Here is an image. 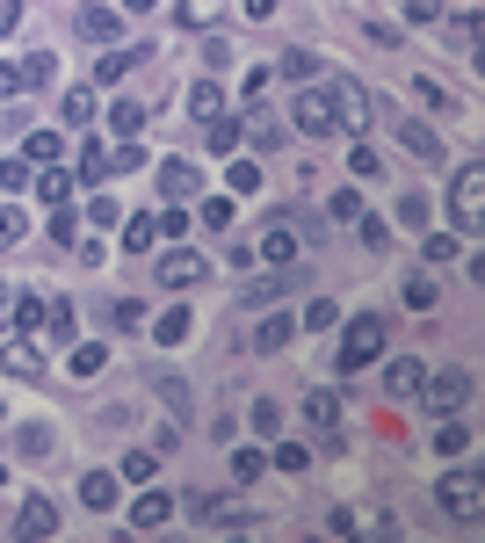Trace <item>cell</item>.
Returning a JSON list of instances; mask_svg holds the SVG:
<instances>
[{
    "instance_id": "1",
    "label": "cell",
    "mask_w": 485,
    "mask_h": 543,
    "mask_svg": "<svg viewBox=\"0 0 485 543\" xmlns=\"http://www.w3.org/2000/svg\"><path fill=\"white\" fill-rule=\"evenodd\" d=\"M449 218H457V232H478L485 225V167L464 160L457 181H449Z\"/></svg>"
},
{
    "instance_id": "2",
    "label": "cell",
    "mask_w": 485,
    "mask_h": 543,
    "mask_svg": "<svg viewBox=\"0 0 485 543\" xmlns=\"http://www.w3.org/2000/svg\"><path fill=\"white\" fill-rule=\"evenodd\" d=\"M435 500H442L449 522H478V515H485V478H478V471H449L442 486H435Z\"/></svg>"
},
{
    "instance_id": "3",
    "label": "cell",
    "mask_w": 485,
    "mask_h": 543,
    "mask_svg": "<svg viewBox=\"0 0 485 543\" xmlns=\"http://www.w3.org/2000/svg\"><path fill=\"white\" fill-rule=\"evenodd\" d=\"M377 355H384V319L377 312H355L348 334H341V370H362V362H377Z\"/></svg>"
},
{
    "instance_id": "4",
    "label": "cell",
    "mask_w": 485,
    "mask_h": 543,
    "mask_svg": "<svg viewBox=\"0 0 485 543\" xmlns=\"http://www.w3.org/2000/svg\"><path fill=\"white\" fill-rule=\"evenodd\" d=\"M326 102H333V116H341L348 131H370V87H362V80L341 73V80L326 87Z\"/></svg>"
},
{
    "instance_id": "5",
    "label": "cell",
    "mask_w": 485,
    "mask_h": 543,
    "mask_svg": "<svg viewBox=\"0 0 485 543\" xmlns=\"http://www.w3.org/2000/svg\"><path fill=\"white\" fill-rule=\"evenodd\" d=\"M420 399H428V413H442V420H449V413H457V406L471 399V377H464V370H442V377H420Z\"/></svg>"
},
{
    "instance_id": "6",
    "label": "cell",
    "mask_w": 485,
    "mask_h": 543,
    "mask_svg": "<svg viewBox=\"0 0 485 543\" xmlns=\"http://www.w3.org/2000/svg\"><path fill=\"white\" fill-rule=\"evenodd\" d=\"M203 276H210L203 254H189V247H167V254H160V290H196Z\"/></svg>"
},
{
    "instance_id": "7",
    "label": "cell",
    "mask_w": 485,
    "mask_h": 543,
    "mask_svg": "<svg viewBox=\"0 0 485 543\" xmlns=\"http://www.w3.org/2000/svg\"><path fill=\"white\" fill-rule=\"evenodd\" d=\"M290 124L305 131V138H333V131H341V116H333L326 95H297V102H290Z\"/></svg>"
},
{
    "instance_id": "8",
    "label": "cell",
    "mask_w": 485,
    "mask_h": 543,
    "mask_svg": "<svg viewBox=\"0 0 485 543\" xmlns=\"http://www.w3.org/2000/svg\"><path fill=\"white\" fill-rule=\"evenodd\" d=\"M15 536H29V543H37V536H58V507H51L44 493H29L22 515H15Z\"/></svg>"
},
{
    "instance_id": "9",
    "label": "cell",
    "mask_w": 485,
    "mask_h": 543,
    "mask_svg": "<svg viewBox=\"0 0 485 543\" xmlns=\"http://www.w3.org/2000/svg\"><path fill=\"white\" fill-rule=\"evenodd\" d=\"M391 131H399V145H406L413 160H442V138L420 124V116H391Z\"/></svg>"
},
{
    "instance_id": "10",
    "label": "cell",
    "mask_w": 485,
    "mask_h": 543,
    "mask_svg": "<svg viewBox=\"0 0 485 543\" xmlns=\"http://www.w3.org/2000/svg\"><path fill=\"white\" fill-rule=\"evenodd\" d=\"M73 29H80L87 44H116V37H124V15H116V8H80Z\"/></svg>"
},
{
    "instance_id": "11",
    "label": "cell",
    "mask_w": 485,
    "mask_h": 543,
    "mask_svg": "<svg viewBox=\"0 0 485 543\" xmlns=\"http://www.w3.org/2000/svg\"><path fill=\"white\" fill-rule=\"evenodd\" d=\"M420 377H428V370H420L413 355H391L384 362V391H391V399H420Z\"/></svg>"
},
{
    "instance_id": "12",
    "label": "cell",
    "mask_w": 485,
    "mask_h": 543,
    "mask_svg": "<svg viewBox=\"0 0 485 543\" xmlns=\"http://www.w3.org/2000/svg\"><path fill=\"white\" fill-rule=\"evenodd\" d=\"M138 58H153V51H145V44H109V51L95 58V80H102V87H109V80H124Z\"/></svg>"
},
{
    "instance_id": "13",
    "label": "cell",
    "mask_w": 485,
    "mask_h": 543,
    "mask_svg": "<svg viewBox=\"0 0 485 543\" xmlns=\"http://www.w3.org/2000/svg\"><path fill=\"white\" fill-rule=\"evenodd\" d=\"M290 341H297V319H290V312H268V319L254 326V348H261V355H283Z\"/></svg>"
},
{
    "instance_id": "14",
    "label": "cell",
    "mask_w": 485,
    "mask_h": 543,
    "mask_svg": "<svg viewBox=\"0 0 485 543\" xmlns=\"http://www.w3.org/2000/svg\"><path fill=\"white\" fill-rule=\"evenodd\" d=\"M189 116H196V124H218V116H225V87L218 80H196L189 87Z\"/></svg>"
},
{
    "instance_id": "15",
    "label": "cell",
    "mask_w": 485,
    "mask_h": 543,
    "mask_svg": "<svg viewBox=\"0 0 485 543\" xmlns=\"http://www.w3.org/2000/svg\"><path fill=\"white\" fill-rule=\"evenodd\" d=\"M80 500H87V507H95V515H109V507H116V500H124V486H116V478H109V471H87V478H80Z\"/></svg>"
},
{
    "instance_id": "16",
    "label": "cell",
    "mask_w": 485,
    "mask_h": 543,
    "mask_svg": "<svg viewBox=\"0 0 485 543\" xmlns=\"http://www.w3.org/2000/svg\"><path fill=\"white\" fill-rule=\"evenodd\" d=\"M0 362H8L15 377H29V384L44 377V355H37V341H29V334H22V341H8V348H0Z\"/></svg>"
},
{
    "instance_id": "17",
    "label": "cell",
    "mask_w": 485,
    "mask_h": 543,
    "mask_svg": "<svg viewBox=\"0 0 485 543\" xmlns=\"http://www.w3.org/2000/svg\"><path fill=\"white\" fill-rule=\"evenodd\" d=\"M305 420H312L319 435H341V399H333V391H312V399H305Z\"/></svg>"
},
{
    "instance_id": "18",
    "label": "cell",
    "mask_w": 485,
    "mask_h": 543,
    "mask_svg": "<svg viewBox=\"0 0 485 543\" xmlns=\"http://www.w3.org/2000/svg\"><path fill=\"white\" fill-rule=\"evenodd\" d=\"M109 131H116V138H138V131H145V102L116 95V102H109Z\"/></svg>"
},
{
    "instance_id": "19",
    "label": "cell",
    "mask_w": 485,
    "mask_h": 543,
    "mask_svg": "<svg viewBox=\"0 0 485 543\" xmlns=\"http://www.w3.org/2000/svg\"><path fill=\"white\" fill-rule=\"evenodd\" d=\"M160 189H167V196H196L203 174H196L189 160H160Z\"/></svg>"
},
{
    "instance_id": "20",
    "label": "cell",
    "mask_w": 485,
    "mask_h": 543,
    "mask_svg": "<svg viewBox=\"0 0 485 543\" xmlns=\"http://www.w3.org/2000/svg\"><path fill=\"white\" fill-rule=\"evenodd\" d=\"M174 515V500L167 493H138V507H131V529H160Z\"/></svg>"
},
{
    "instance_id": "21",
    "label": "cell",
    "mask_w": 485,
    "mask_h": 543,
    "mask_svg": "<svg viewBox=\"0 0 485 543\" xmlns=\"http://www.w3.org/2000/svg\"><path fill=\"white\" fill-rule=\"evenodd\" d=\"M44 312H51L44 297H8V319L22 326V334H44Z\"/></svg>"
},
{
    "instance_id": "22",
    "label": "cell",
    "mask_w": 485,
    "mask_h": 543,
    "mask_svg": "<svg viewBox=\"0 0 485 543\" xmlns=\"http://www.w3.org/2000/svg\"><path fill=\"white\" fill-rule=\"evenodd\" d=\"M58 153H66V138H58V131L44 124V131H29V153H22V160H29V167H51Z\"/></svg>"
},
{
    "instance_id": "23",
    "label": "cell",
    "mask_w": 485,
    "mask_h": 543,
    "mask_svg": "<svg viewBox=\"0 0 485 543\" xmlns=\"http://www.w3.org/2000/svg\"><path fill=\"white\" fill-rule=\"evenodd\" d=\"M44 334H51L58 348H73V305H66V297H51V312H44Z\"/></svg>"
},
{
    "instance_id": "24",
    "label": "cell",
    "mask_w": 485,
    "mask_h": 543,
    "mask_svg": "<svg viewBox=\"0 0 485 543\" xmlns=\"http://www.w3.org/2000/svg\"><path fill=\"white\" fill-rule=\"evenodd\" d=\"M268 73H276V80H312V73H319V58H312V51H283Z\"/></svg>"
},
{
    "instance_id": "25",
    "label": "cell",
    "mask_w": 485,
    "mask_h": 543,
    "mask_svg": "<svg viewBox=\"0 0 485 543\" xmlns=\"http://www.w3.org/2000/svg\"><path fill=\"white\" fill-rule=\"evenodd\" d=\"M247 428H254V435H268V442H276V435H283V406H276V399H254V413H247Z\"/></svg>"
},
{
    "instance_id": "26",
    "label": "cell",
    "mask_w": 485,
    "mask_h": 543,
    "mask_svg": "<svg viewBox=\"0 0 485 543\" xmlns=\"http://www.w3.org/2000/svg\"><path fill=\"white\" fill-rule=\"evenodd\" d=\"M73 181H109V145L87 138V145H80V174H73Z\"/></svg>"
},
{
    "instance_id": "27",
    "label": "cell",
    "mask_w": 485,
    "mask_h": 543,
    "mask_svg": "<svg viewBox=\"0 0 485 543\" xmlns=\"http://www.w3.org/2000/svg\"><path fill=\"white\" fill-rule=\"evenodd\" d=\"M124 247H131V254H153V247H160V218H131V225H124Z\"/></svg>"
},
{
    "instance_id": "28",
    "label": "cell",
    "mask_w": 485,
    "mask_h": 543,
    "mask_svg": "<svg viewBox=\"0 0 485 543\" xmlns=\"http://www.w3.org/2000/svg\"><path fill=\"white\" fill-rule=\"evenodd\" d=\"M261 254H268V261H290V254H297V232H290V218H276V225H268Z\"/></svg>"
},
{
    "instance_id": "29",
    "label": "cell",
    "mask_w": 485,
    "mask_h": 543,
    "mask_svg": "<svg viewBox=\"0 0 485 543\" xmlns=\"http://www.w3.org/2000/svg\"><path fill=\"white\" fill-rule=\"evenodd\" d=\"M261 471H268V457H261V449H232V486H254Z\"/></svg>"
},
{
    "instance_id": "30",
    "label": "cell",
    "mask_w": 485,
    "mask_h": 543,
    "mask_svg": "<svg viewBox=\"0 0 485 543\" xmlns=\"http://www.w3.org/2000/svg\"><path fill=\"white\" fill-rule=\"evenodd\" d=\"M37 189H44V203H66L73 196V174H58V160H51V167H37Z\"/></svg>"
},
{
    "instance_id": "31",
    "label": "cell",
    "mask_w": 485,
    "mask_h": 543,
    "mask_svg": "<svg viewBox=\"0 0 485 543\" xmlns=\"http://www.w3.org/2000/svg\"><path fill=\"white\" fill-rule=\"evenodd\" d=\"M15 449H22V457H51V428H44V420H29V428L15 435Z\"/></svg>"
},
{
    "instance_id": "32",
    "label": "cell",
    "mask_w": 485,
    "mask_h": 543,
    "mask_svg": "<svg viewBox=\"0 0 485 543\" xmlns=\"http://www.w3.org/2000/svg\"><path fill=\"white\" fill-rule=\"evenodd\" d=\"M181 334H189V312H174V305H167V312L153 319V341L167 348V341H181Z\"/></svg>"
},
{
    "instance_id": "33",
    "label": "cell",
    "mask_w": 485,
    "mask_h": 543,
    "mask_svg": "<svg viewBox=\"0 0 485 543\" xmlns=\"http://www.w3.org/2000/svg\"><path fill=\"white\" fill-rule=\"evenodd\" d=\"M66 124H95V87H73L66 95Z\"/></svg>"
},
{
    "instance_id": "34",
    "label": "cell",
    "mask_w": 485,
    "mask_h": 543,
    "mask_svg": "<svg viewBox=\"0 0 485 543\" xmlns=\"http://www.w3.org/2000/svg\"><path fill=\"white\" fill-rule=\"evenodd\" d=\"M413 95L428 102L435 116H457V102H449V87H435V80H413Z\"/></svg>"
},
{
    "instance_id": "35",
    "label": "cell",
    "mask_w": 485,
    "mask_h": 543,
    "mask_svg": "<svg viewBox=\"0 0 485 543\" xmlns=\"http://www.w3.org/2000/svg\"><path fill=\"white\" fill-rule=\"evenodd\" d=\"M153 471H160V457H145V449H131V457H124V478H131V486H153Z\"/></svg>"
},
{
    "instance_id": "36",
    "label": "cell",
    "mask_w": 485,
    "mask_h": 543,
    "mask_svg": "<svg viewBox=\"0 0 485 543\" xmlns=\"http://www.w3.org/2000/svg\"><path fill=\"white\" fill-rule=\"evenodd\" d=\"M333 319H341V305H333V297H312V305H305V319H297V326H312V334H319V326H333Z\"/></svg>"
},
{
    "instance_id": "37",
    "label": "cell",
    "mask_w": 485,
    "mask_h": 543,
    "mask_svg": "<svg viewBox=\"0 0 485 543\" xmlns=\"http://www.w3.org/2000/svg\"><path fill=\"white\" fill-rule=\"evenodd\" d=\"M29 181H37L29 160H0V189H29Z\"/></svg>"
},
{
    "instance_id": "38",
    "label": "cell",
    "mask_w": 485,
    "mask_h": 543,
    "mask_svg": "<svg viewBox=\"0 0 485 543\" xmlns=\"http://www.w3.org/2000/svg\"><path fill=\"white\" fill-rule=\"evenodd\" d=\"M225 174H232V196H247V189H261V167H254V160H232Z\"/></svg>"
},
{
    "instance_id": "39",
    "label": "cell",
    "mask_w": 485,
    "mask_h": 543,
    "mask_svg": "<svg viewBox=\"0 0 485 543\" xmlns=\"http://www.w3.org/2000/svg\"><path fill=\"white\" fill-rule=\"evenodd\" d=\"M203 225H210V232H232V196H210V203H203Z\"/></svg>"
},
{
    "instance_id": "40",
    "label": "cell",
    "mask_w": 485,
    "mask_h": 543,
    "mask_svg": "<svg viewBox=\"0 0 485 543\" xmlns=\"http://www.w3.org/2000/svg\"><path fill=\"white\" fill-rule=\"evenodd\" d=\"M406 305L413 312H435V283L428 276H406Z\"/></svg>"
},
{
    "instance_id": "41",
    "label": "cell",
    "mask_w": 485,
    "mask_h": 543,
    "mask_svg": "<svg viewBox=\"0 0 485 543\" xmlns=\"http://www.w3.org/2000/svg\"><path fill=\"white\" fill-rule=\"evenodd\" d=\"M102 370V348L95 341H73V377H95Z\"/></svg>"
},
{
    "instance_id": "42",
    "label": "cell",
    "mask_w": 485,
    "mask_h": 543,
    "mask_svg": "<svg viewBox=\"0 0 485 543\" xmlns=\"http://www.w3.org/2000/svg\"><path fill=\"white\" fill-rule=\"evenodd\" d=\"M268 464H283V471H312V449H297V442H276V457Z\"/></svg>"
},
{
    "instance_id": "43",
    "label": "cell",
    "mask_w": 485,
    "mask_h": 543,
    "mask_svg": "<svg viewBox=\"0 0 485 543\" xmlns=\"http://www.w3.org/2000/svg\"><path fill=\"white\" fill-rule=\"evenodd\" d=\"M326 210H333V225H355V218H362V196H355V189H341Z\"/></svg>"
},
{
    "instance_id": "44",
    "label": "cell",
    "mask_w": 485,
    "mask_h": 543,
    "mask_svg": "<svg viewBox=\"0 0 485 543\" xmlns=\"http://www.w3.org/2000/svg\"><path fill=\"white\" fill-rule=\"evenodd\" d=\"M131 167H145V153H138V138H124V145H116V153H109V174H131Z\"/></svg>"
},
{
    "instance_id": "45",
    "label": "cell",
    "mask_w": 485,
    "mask_h": 543,
    "mask_svg": "<svg viewBox=\"0 0 485 543\" xmlns=\"http://www.w3.org/2000/svg\"><path fill=\"white\" fill-rule=\"evenodd\" d=\"M464 442H471V435H464V420H449V428L435 435V449H442V457H464Z\"/></svg>"
},
{
    "instance_id": "46",
    "label": "cell",
    "mask_w": 485,
    "mask_h": 543,
    "mask_svg": "<svg viewBox=\"0 0 485 543\" xmlns=\"http://www.w3.org/2000/svg\"><path fill=\"white\" fill-rule=\"evenodd\" d=\"M22 73H29V87H44V80L58 73V58H51V51H37V58H22Z\"/></svg>"
},
{
    "instance_id": "47",
    "label": "cell",
    "mask_w": 485,
    "mask_h": 543,
    "mask_svg": "<svg viewBox=\"0 0 485 543\" xmlns=\"http://www.w3.org/2000/svg\"><path fill=\"white\" fill-rule=\"evenodd\" d=\"M210 145H218V153H232V145H239V116H218V124H210Z\"/></svg>"
},
{
    "instance_id": "48",
    "label": "cell",
    "mask_w": 485,
    "mask_h": 543,
    "mask_svg": "<svg viewBox=\"0 0 485 543\" xmlns=\"http://www.w3.org/2000/svg\"><path fill=\"white\" fill-rule=\"evenodd\" d=\"M449 44H464V51H478V15H457V22H449Z\"/></svg>"
},
{
    "instance_id": "49",
    "label": "cell",
    "mask_w": 485,
    "mask_h": 543,
    "mask_svg": "<svg viewBox=\"0 0 485 543\" xmlns=\"http://www.w3.org/2000/svg\"><path fill=\"white\" fill-rule=\"evenodd\" d=\"M276 297H283V283H247V290H239V305H276Z\"/></svg>"
},
{
    "instance_id": "50",
    "label": "cell",
    "mask_w": 485,
    "mask_h": 543,
    "mask_svg": "<svg viewBox=\"0 0 485 543\" xmlns=\"http://www.w3.org/2000/svg\"><path fill=\"white\" fill-rule=\"evenodd\" d=\"M203 66H210V73H225V66H232V44H225V37H210V44H203Z\"/></svg>"
},
{
    "instance_id": "51",
    "label": "cell",
    "mask_w": 485,
    "mask_h": 543,
    "mask_svg": "<svg viewBox=\"0 0 485 543\" xmlns=\"http://www.w3.org/2000/svg\"><path fill=\"white\" fill-rule=\"evenodd\" d=\"M8 95H29V73L22 66H0V102H8Z\"/></svg>"
},
{
    "instance_id": "52",
    "label": "cell",
    "mask_w": 485,
    "mask_h": 543,
    "mask_svg": "<svg viewBox=\"0 0 485 543\" xmlns=\"http://www.w3.org/2000/svg\"><path fill=\"white\" fill-rule=\"evenodd\" d=\"M87 218H95V225H102V232H109V225H116V218H124V210H116V196H95V203H87Z\"/></svg>"
},
{
    "instance_id": "53",
    "label": "cell",
    "mask_w": 485,
    "mask_h": 543,
    "mask_svg": "<svg viewBox=\"0 0 485 543\" xmlns=\"http://www.w3.org/2000/svg\"><path fill=\"white\" fill-rule=\"evenodd\" d=\"M362 225V247H391V225L384 218H355Z\"/></svg>"
},
{
    "instance_id": "54",
    "label": "cell",
    "mask_w": 485,
    "mask_h": 543,
    "mask_svg": "<svg viewBox=\"0 0 485 543\" xmlns=\"http://www.w3.org/2000/svg\"><path fill=\"white\" fill-rule=\"evenodd\" d=\"M348 174H362V181H377V153H370V145H355V153H348Z\"/></svg>"
},
{
    "instance_id": "55",
    "label": "cell",
    "mask_w": 485,
    "mask_h": 543,
    "mask_svg": "<svg viewBox=\"0 0 485 543\" xmlns=\"http://www.w3.org/2000/svg\"><path fill=\"white\" fill-rule=\"evenodd\" d=\"M22 232H29V225H22V210H0V247H15Z\"/></svg>"
},
{
    "instance_id": "56",
    "label": "cell",
    "mask_w": 485,
    "mask_h": 543,
    "mask_svg": "<svg viewBox=\"0 0 485 543\" xmlns=\"http://www.w3.org/2000/svg\"><path fill=\"white\" fill-rule=\"evenodd\" d=\"M428 261H435V268H442V261H457V239L435 232V239H428Z\"/></svg>"
},
{
    "instance_id": "57",
    "label": "cell",
    "mask_w": 485,
    "mask_h": 543,
    "mask_svg": "<svg viewBox=\"0 0 485 543\" xmlns=\"http://www.w3.org/2000/svg\"><path fill=\"white\" fill-rule=\"evenodd\" d=\"M406 15L413 22H442V0H406Z\"/></svg>"
},
{
    "instance_id": "58",
    "label": "cell",
    "mask_w": 485,
    "mask_h": 543,
    "mask_svg": "<svg viewBox=\"0 0 485 543\" xmlns=\"http://www.w3.org/2000/svg\"><path fill=\"white\" fill-rule=\"evenodd\" d=\"M15 22H22V0H0V37H8Z\"/></svg>"
},
{
    "instance_id": "59",
    "label": "cell",
    "mask_w": 485,
    "mask_h": 543,
    "mask_svg": "<svg viewBox=\"0 0 485 543\" xmlns=\"http://www.w3.org/2000/svg\"><path fill=\"white\" fill-rule=\"evenodd\" d=\"M247 15H254V22H268V15H276V0H247Z\"/></svg>"
},
{
    "instance_id": "60",
    "label": "cell",
    "mask_w": 485,
    "mask_h": 543,
    "mask_svg": "<svg viewBox=\"0 0 485 543\" xmlns=\"http://www.w3.org/2000/svg\"><path fill=\"white\" fill-rule=\"evenodd\" d=\"M124 8H131V15H153V8H160V0H124Z\"/></svg>"
},
{
    "instance_id": "61",
    "label": "cell",
    "mask_w": 485,
    "mask_h": 543,
    "mask_svg": "<svg viewBox=\"0 0 485 543\" xmlns=\"http://www.w3.org/2000/svg\"><path fill=\"white\" fill-rule=\"evenodd\" d=\"M0 420H8V406H0Z\"/></svg>"
},
{
    "instance_id": "62",
    "label": "cell",
    "mask_w": 485,
    "mask_h": 543,
    "mask_svg": "<svg viewBox=\"0 0 485 543\" xmlns=\"http://www.w3.org/2000/svg\"><path fill=\"white\" fill-rule=\"evenodd\" d=\"M0 478H8V464H0Z\"/></svg>"
}]
</instances>
